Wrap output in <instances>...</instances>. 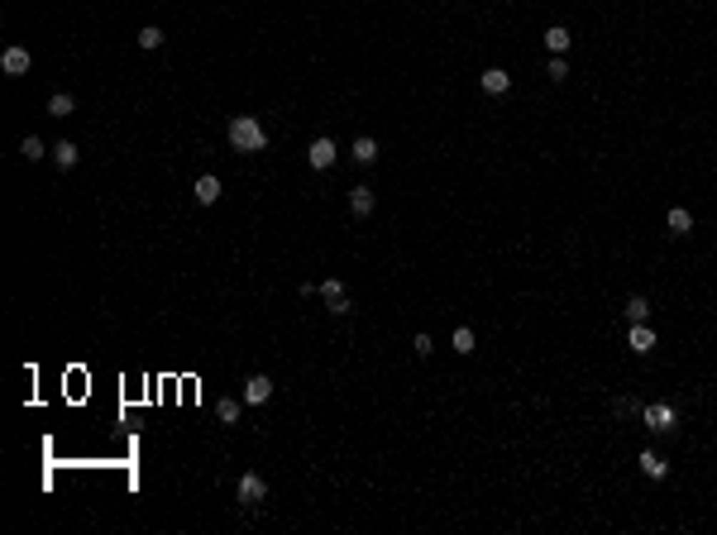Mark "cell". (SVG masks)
Returning <instances> with one entry per match:
<instances>
[{
    "label": "cell",
    "instance_id": "4fadbf2b",
    "mask_svg": "<svg viewBox=\"0 0 717 535\" xmlns=\"http://www.w3.org/2000/svg\"><path fill=\"white\" fill-rule=\"evenodd\" d=\"M641 473H646V478H655V483H660V478H665V473H669V464H665V459H660V454H655V449H641Z\"/></svg>",
    "mask_w": 717,
    "mask_h": 535
},
{
    "label": "cell",
    "instance_id": "d6986e66",
    "mask_svg": "<svg viewBox=\"0 0 717 535\" xmlns=\"http://www.w3.org/2000/svg\"><path fill=\"white\" fill-rule=\"evenodd\" d=\"M163 39H168V34H163L158 24H143V29H139V48H143V53H153V48H163Z\"/></svg>",
    "mask_w": 717,
    "mask_h": 535
},
{
    "label": "cell",
    "instance_id": "7c38bea8",
    "mask_svg": "<svg viewBox=\"0 0 717 535\" xmlns=\"http://www.w3.org/2000/svg\"><path fill=\"white\" fill-rule=\"evenodd\" d=\"M478 81H483V91H488V96H502V91L512 86V77L502 72V67H488V72H483Z\"/></svg>",
    "mask_w": 717,
    "mask_h": 535
},
{
    "label": "cell",
    "instance_id": "ffe728a7",
    "mask_svg": "<svg viewBox=\"0 0 717 535\" xmlns=\"http://www.w3.org/2000/svg\"><path fill=\"white\" fill-rule=\"evenodd\" d=\"M449 345H454V354H474V349H478V345H474V330H469V325H459Z\"/></svg>",
    "mask_w": 717,
    "mask_h": 535
},
{
    "label": "cell",
    "instance_id": "d4e9b609",
    "mask_svg": "<svg viewBox=\"0 0 717 535\" xmlns=\"http://www.w3.org/2000/svg\"><path fill=\"white\" fill-rule=\"evenodd\" d=\"M612 411H617V416H631V411H641V402H631V397H617V402H612Z\"/></svg>",
    "mask_w": 717,
    "mask_h": 535
},
{
    "label": "cell",
    "instance_id": "7402d4cb",
    "mask_svg": "<svg viewBox=\"0 0 717 535\" xmlns=\"http://www.w3.org/2000/svg\"><path fill=\"white\" fill-rule=\"evenodd\" d=\"M220 425H239V402L235 397H220Z\"/></svg>",
    "mask_w": 717,
    "mask_h": 535
},
{
    "label": "cell",
    "instance_id": "52a82bcc",
    "mask_svg": "<svg viewBox=\"0 0 717 535\" xmlns=\"http://www.w3.org/2000/svg\"><path fill=\"white\" fill-rule=\"evenodd\" d=\"M191 196H196V205H215L220 201V177H196V187H191Z\"/></svg>",
    "mask_w": 717,
    "mask_h": 535
},
{
    "label": "cell",
    "instance_id": "2e32d148",
    "mask_svg": "<svg viewBox=\"0 0 717 535\" xmlns=\"http://www.w3.org/2000/svg\"><path fill=\"white\" fill-rule=\"evenodd\" d=\"M72 111H77V101H72V96H67V91L48 96V115H58V120H67V115H72Z\"/></svg>",
    "mask_w": 717,
    "mask_h": 535
},
{
    "label": "cell",
    "instance_id": "5bb4252c",
    "mask_svg": "<svg viewBox=\"0 0 717 535\" xmlns=\"http://www.w3.org/2000/svg\"><path fill=\"white\" fill-rule=\"evenodd\" d=\"M350 210L354 215H373V187H354L350 191Z\"/></svg>",
    "mask_w": 717,
    "mask_h": 535
},
{
    "label": "cell",
    "instance_id": "e0dca14e",
    "mask_svg": "<svg viewBox=\"0 0 717 535\" xmlns=\"http://www.w3.org/2000/svg\"><path fill=\"white\" fill-rule=\"evenodd\" d=\"M665 225H669V230H674V235H688V230H693V215H688L684 205H674V210H669V215H665Z\"/></svg>",
    "mask_w": 717,
    "mask_h": 535
},
{
    "label": "cell",
    "instance_id": "ac0fdd59",
    "mask_svg": "<svg viewBox=\"0 0 717 535\" xmlns=\"http://www.w3.org/2000/svg\"><path fill=\"white\" fill-rule=\"evenodd\" d=\"M373 158H378V139H368V134H364V139H354V163H364V168H368Z\"/></svg>",
    "mask_w": 717,
    "mask_h": 535
},
{
    "label": "cell",
    "instance_id": "cb8c5ba5",
    "mask_svg": "<svg viewBox=\"0 0 717 535\" xmlns=\"http://www.w3.org/2000/svg\"><path fill=\"white\" fill-rule=\"evenodd\" d=\"M569 77V63L564 58H550V81H564Z\"/></svg>",
    "mask_w": 717,
    "mask_h": 535
},
{
    "label": "cell",
    "instance_id": "5b68a950",
    "mask_svg": "<svg viewBox=\"0 0 717 535\" xmlns=\"http://www.w3.org/2000/svg\"><path fill=\"white\" fill-rule=\"evenodd\" d=\"M306 163H311L316 173L335 168V139H311V148H306Z\"/></svg>",
    "mask_w": 717,
    "mask_h": 535
},
{
    "label": "cell",
    "instance_id": "6da1fadb",
    "mask_svg": "<svg viewBox=\"0 0 717 535\" xmlns=\"http://www.w3.org/2000/svg\"><path fill=\"white\" fill-rule=\"evenodd\" d=\"M225 139H230V148H235V153H258V148L268 143V129L258 125L254 115H235V120H230V129H225Z\"/></svg>",
    "mask_w": 717,
    "mask_h": 535
},
{
    "label": "cell",
    "instance_id": "8992f818",
    "mask_svg": "<svg viewBox=\"0 0 717 535\" xmlns=\"http://www.w3.org/2000/svg\"><path fill=\"white\" fill-rule=\"evenodd\" d=\"M239 397H244L249 407H263V402L273 397V378H263V373H254V378H244V392H239Z\"/></svg>",
    "mask_w": 717,
    "mask_h": 535
},
{
    "label": "cell",
    "instance_id": "8fae6325",
    "mask_svg": "<svg viewBox=\"0 0 717 535\" xmlns=\"http://www.w3.org/2000/svg\"><path fill=\"white\" fill-rule=\"evenodd\" d=\"M545 48H550L555 58H564V53H569V29H564V24H550V29H545Z\"/></svg>",
    "mask_w": 717,
    "mask_h": 535
},
{
    "label": "cell",
    "instance_id": "44dd1931",
    "mask_svg": "<svg viewBox=\"0 0 717 535\" xmlns=\"http://www.w3.org/2000/svg\"><path fill=\"white\" fill-rule=\"evenodd\" d=\"M19 153L29 158V163H39V158H44V139H39V134H24V143H19Z\"/></svg>",
    "mask_w": 717,
    "mask_h": 535
},
{
    "label": "cell",
    "instance_id": "603a6c76",
    "mask_svg": "<svg viewBox=\"0 0 717 535\" xmlns=\"http://www.w3.org/2000/svg\"><path fill=\"white\" fill-rule=\"evenodd\" d=\"M412 349H416V354H421V359H430V349H435V340H430V335L421 330V335H416V340H412Z\"/></svg>",
    "mask_w": 717,
    "mask_h": 535
},
{
    "label": "cell",
    "instance_id": "277c9868",
    "mask_svg": "<svg viewBox=\"0 0 717 535\" xmlns=\"http://www.w3.org/2000/svg\"><path fill=\"white\" fill-rule=\"evenodd\" d=\"M263 497H268V483H263L258 473H244V478H239V502H244V506H258Z\"/></svg>",
    "mask_w": 717,
    "mask_h": 535
},
{
    "label": "cell",
    "instance_id": "9a60e30c",
    "mask_svg": "<svg viewBox=\"0 0 717 535\" xmlns=\"http://www.w3.org/2000/svg\"><path fill=\"white\" fill-rule=\"evenodd\" d=\"M646 320H651V301L631 297V301H626V325H646Z\"/></svg>",
    "mask_w": 717,
    "mask_h": 535
},
{
    "label": "cell",
    "instance_id": "9c48e42d",
    "mask_svg": "<svg viewBox=\"0 0 717 535\" xmlns=\"http://www.w3.org/2000/svg\"><path fill=\"white\" fill-rule=\"evenodd\" d=\"M77 158H81V148H77V143H72V139L53 143V163H58L63 173H72V168H77Z\"/></svg>",
    "mask_w": 717,
    "mask_h": 535
},
{
    "label": "cell",
    "instance_id": "7a4b0ae2",
    "mask_svg": "<svg viewBox=\"0 0 717 535\" xmlns=\"http://www.w3.org/2000/svg\"><path fill=\"white\" fill-rule=\"evenodd\" d=\"M641 421H646V430H655V435H669V430L679 425V416H674L669 402H651V407H641Z\"/></svg>",
    "mask_w": 717,
    "mask_h": 535
},
{
    "label": "cell",
    "instance_id": "30bf717a",
    "mask_svg": "<svg viewBox=\"0 0 717 535\" xmlns=\"http://www.w3.org/2000/svg\"><path fill=\"white\" fill-rule=\"evenodd\" d=\"M626 345L636 349V354H651V349H655V330H651V325H631V330H626Z\"/></svg>",
    "mask_w": 717,
    "mask_h": 535
},
{
    "label": "cell",
    "instance_id": "ba28073f",
    "mask_svg": "<svg viewBox=\"0 0 717 535\" xmlns=\"http://www.w3.org/2000/svg\"><path fill=\"white\" fill-rule=\"evenodd\" d=\"M0 67H5L10 77H24V72H29V48H5V53H0Z\"/></svg>",
    "mask_w": 717,
    "mask_h": 535
},
{
    "label": "cell",
    "instance_id": "3957f363",
    "mask_svg": "<svg viewBox=\"0 0 717 535\" xmlns=\"http://www.w3.org/2000/svg\"><path fill=\"white\" fill-rule=\"evenodd\" d=\"M320 297L330 301V311H335V315H350V311H354V306H350V292H345V282H340V277L320 282Z\"/></svg>",
    "mask_w": 717,
    "mask_h": 535
}]
</instances>
